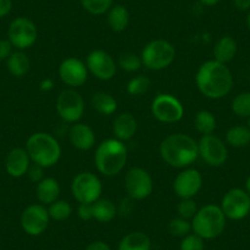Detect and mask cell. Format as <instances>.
<instances>
[{"instance_id": "24", "label": "cell", "mask_w": 250, "mask_h": 250, "mask_svg": "<svg viewBox=\"0 0 250 250\" xmlns=\"http://www.w3.org/2000/svg\"><path fill=\"white\" fill-rule=\"evenodd\" d=\"M107 14L108 26L113 32L119 33L126 30L130 15H129L128 9L124 5H113Z\"/></svg>"}, {"instance_id": "35", "label": "cell", "mask_w": 250, "mask_h": 250, "mask_svg": "<svg viewBox=\"0 0 250 250\" xmlns=\"http://www.w3.org/2000/svg\"><path fill=\"white\" fill-rule=\"evenodd\" d=\"M151 86V81L147 76L138 75L131 79L126 85V92L130 96L145 95Z\"/></svg>"}, {"instance_id": "8", "label": "cell", "mask_w": 250, "mask_h": 250, "mask_svg": "<svg viewBox=\"0 0 250 250\" xmlns=\"http://www.w3.org/2000/svg\"><path fill=\"white\" fill-rule=\"evenodd\" d=\"M55 109L64 122L75 124L80 122L85 113V101L76 90L66 88L58 96Z\"/></svg>"}, {"instance_id": "34", "label": "cell", "mask_w": 250, "mask_h": 250, "mask_svg": "<svg viewBox=\"0 0 250 250\" xmlns=\"http://www.w3.org/2000/svg\"><path fill=\"white\" fill-rule=\"evenodd\" d=\"M80 3L91 15H103L113 6V0H80Z\"/></svg>"}, {"instance_id": "17", "label": "cell", "mask_w": 250, "mask_h": 250, "mask_svg": "<svg viewBox=\"0 0 250 250\" xmlns=\"http://www.w3.org/2000/svg\"><path fill=\"white\" fill-rule=\"evenodd\" d=\"M59 78L68 87L76 88L83 86L87 81L88 70L85 62L79 58H66L59 65Z\"/></svg>"}, {"instance_id": "18", "label": "cell", "mask_w": 250, "mask_h": 250, "mask_svg": "<svg viewBox=\"0 0 250 250\" xmlns=\"http://www.w3.org/2000/svg\"><path fill=\"white\" fill-rule=\"evenodd\" d=\"M31 158L26 148L15 147L5 157V170L10 177L21 178L27 174L31 166Z\"/></svg>"}, {"instance_id": "1", "label": "cell", "mask_w": 250, "mask_h": 250, "mask_svg": "<svg viewBox=\"0 0 250 250\" xmlns=\"http://www.w3.org/2000/svg\"><path fill=\"white\" fill-rule=\"evenodd\" d=\"M195 83L203 96L210 100L226 97L233 88V75L226 64L208 60L199 66Z\"/></svg>"}, {"instance_id": "44", "label": "cell", "mask_w": 250, "mask_h": 250, "mask_svg": "<svg viewBox=\"0 0 250 250\" xmlns=\"http://www.w3.org/2000/svg\"><path fill=\"white\" fill-rule=\"evenodd\" d=\"M53 87H54V83H53L52 79H44V80L41 81L40 90L43 92H49L50 90H53Z\"/></svg>"}, {"instance_id": "46", "label": "cell", "mask_w": 250, "mask_h": 250, "mask_svg": "<svg viewBox=\"0 0 250 250\" xmlns=\"http://www.w3.org/2000/svg\"><path fill=\"white\" fill-rule=\"evenodd\" d=\"M245 191L250 195V174L249 177L247 178V182H245Z\"/></svg>"}, {"instance_id": "20", "label": "cell", "mask_w": 250, "mask_h": 250, "mask_svg": "<svg viewBox=\"0 0 250 250\" xmlns=\"http://www.w3.org/2000/svg\"><path fill=\"white\" fill-rule=\"evenodd\" d=\"M138 131V120L131 113H120L113 122V134L120 141H128Z\"/></svg>"}, {"instance_id": "48", "label": "cell", "mask_w": 250, "mask_h": 250, "mask_svg": "<svg viewBox=\"0 0 250 250\" xmlns=\"http://www.w3.org/2000/svg\"><path fill=\"white\" fill-rule=\"evenodd\" d=\"M247 126L250 129V117L248 118V124H247Z\"/></svg>"}, {"instance_id": "6", "label": "cell", "mask_w": 250, "mask_h": 250, "mask_svg": "<svg viewBox=\"0 0 250 250\" xmlns=\"http://www.w3.org/2000/svg\"><path fill=\"white\" fill-rule=\"evenodd\" d=\"M143 66L148 70L160 71L172 65L175 59V48L166 40H153L144 47L141 52Z\"/></svg>"}, {"instance_id": "25", "label": "cell", "mask_w": 250, "mask_h": 250, "mask_svg": "<svg viewBox=\"0 0 250 250\" xmlns=\"http://www.w3.org/2000/svg\"><path fill=\"white\" fill-rule=\"evenodd\" d=\"M118 250H151V239L143 232H130L120 239Z\"/></svg>"}, {"instance_id": "39", "label": "cell", "mask_w": 250, "mask_h": 250, "mask_svg": "<svg viewBox=\"0 0 250 250\" xmlns=\"http://www.w3.org/2000/svg\"><path fill=\"white\" fill-rule=\"evenodd\" d=\"M13 44L9 40H0V62L8 60L13 53Z\"/></svg>"}, {"instance_id": "10", "label": "cell", "mask_w": 250, "mask_h": 250, "mask_svg": "<svg viewBox=\"0 0 250 250\" xmlns=\"http://www.w3.org/2000/svg\"><path fill=\"white\" fill-rule=\"evenodd\" d=\"M38 38V30L31 19L20 16L11 21L8 28V40L18 50H25L32 47Z\"/></svg>"}, {"instance_id": "23", "label": "cell", "mask_w": 250, "mask_h": 250, "mask_svg": "<svg viewBox=\"0 0 250 250\" xmlns=\"http://www.w3.org/2000/svg\"><path fill=\"white\" fill-rule=\"evenodd\" d=\"M9 73L15 78H23L28 74L31 66L30 58L27 57L23 50H16L11 53L10 57L6 60Z\"/></svg>"}, {"instance_id": "41", "label": "cell", "mask_w": 250, "mask_h": 250, "mask_svg": "<svg viewBox=\"0 0 250 250\" xmlns=\"http://www.w3.org/2000/svg\"><path fill=\"white\" fill-rule=\"evenodd\" d=\"M13 9V0H0V19L5 18Z\"/></svg>"}, {"instance_id": "9", "label": "cell", "mask_w": 250, "mask_h": 250, "mask_svg": "<svg viewBox=\"0 0 250 250\" xmlns=\"http://www.w3.org/2000/svg\"><path fill=\"white\" fill-rule=\"evenodd\" d=\"M124 187L131 200L141 201L152 194L153 180L145 168L133 167L125 174Z\"/></svg>"}, {"instance_id": "19", "label": "cell", "mask_w": 250, "mask_h": 250, "mask_svg": "<svg viewBox=\"0 0 250 250\" xmlns=\"http://www.w3.org/2000/svg\"><path fill=\"white\" fill-rule=\"evenodd\" d=\"M69 140L76 150L88 151L95 147V131L85 123H75L69 130Z\"/></svg>"}, {"instance_id": "45", "label": "cell", "mask_w": 250, "mask_h": 250, "mask_svg": "<svg viewBox=\"0 0 250 250\" xmlns=\"http://www.w3.org/2000/svg\"><path fill=\"white\" fill-rule=\"evenodd\" d=\"M221 0H200V3L206 6H215L220 3Z\"/></svg>"}, {"instance_id": "22", "label": "cell", "mask_w": 250, "mask_h": 250, "mask_svg": "<svg viewBox=\"0 0 250 250\" xmlns=\"http://www.w3.org/2000/svg\"><path fill=\"white\" fill-rule=\"evenodd\" d=\"M238 52L237 41L230 36H223L213 45V59L222 64L232 62Z\"/></svg>"}, {"instance_id": "30", "label": "cell", "mask_w": 250, "mask_h": 250, "mask_svg": "<svg viewBox=\"0 0 250 250\" xmlns=\"http://www.w3.org/2000/svg\"><path fill=\"white\" fill-rule=\"evenodd\" d=\"M47 208L50 220L54 221H65L73 213V208L70 204L65 200H59V199L48 205Z\"/></svg>"}, {"instance_id": "32", "label": "cell", "mask_w": 250, "mask_h": 250, "mask_svg": "<svg viewBox=\"0 0 250 250\" xmlns=\"http://www.w3.org/2000/svg\"><path fill=\"white\" fill-rule=\"evenodd\" d=\"M168 230H169V233L173 237L184 238L185 235L190 234L193 228H191L190 221L178 216V217L172 218L169 221V223H168Z\"/></svg>"}, {"instance_id": "43", "label": "cell", "mask_w": 250, "mask_h": 250, "mask_svg": "<svg viewBox=\"0 0 250 250\" xmlns=\"http://www.w3.org/2000/svg\"><path fill=\"white\" fill-rule=\"evenodd\" d=\"M233 4L240 11L250 10V0H233Z\"/></svg>"}, {"instance_id": "37", "label": "cell", "mask_w": 250, "mask_h": 250, "mask_svg": "<svg viewBox=\"0 0 250 250\" xmlns=\"http://www.w3.org/2000/svg\"><path fill=\"white\" fill-rule=\"evenodd\" d=\"M205 243L201 237L193 233V234L185 235L182 239L179 245V250H204Z\"/></svg>"}, {"instance_id": "12", "label": "cell", "mask_w": 250, "mask_h": 250, "mask_svg": "<svg viewBox=\"0 0 250 250\" xmlns=\"http://www.w3.org/2000/svg\"><path fill=\"white\" fill-rule=\"evenodd\" d=\"M220 206L228 220L240 221L250 213V195L240 188H233L223 195Z\"/></svg>"}, {"instance_id": "4", "label": "cell", "mask_w": 250, "mask_h": 250, "mask_svg": "<svg viewBox=\"0 0 250 250\" xmlns=\"http://www.w3.org/2000/svg\"><path fill=\"white\" fill-rule=\"evenodd\" d=\"M26 151L32 163L45 168H50L59 162L62 157V147L54 135L44 131L32 134L26 143Z\"/></svg>"}, {"instance_id": "21", "label": "cell", "mask_w": 250, "mask_h": 250, "mask_svg": "<svg viewBox=\"0 0 250 250\" xmlns=\"http://www.w3.org/2000/svg\"><path fill=\"white\" fill-rule=\"evenodd\" d=\"M60 195V185L55 178L44 177L36 187V196L40 204L48 206L57 201Z\"/></svg>"}, {"instance_id": "16", "label": "cell", "mask_w": 250, "mask_h": 250, "mask_svg": "<svg viewBox=\"0 0 250 250\" xmlns=\"http://www.w3.org/2000/svg\"><path fill=\"white\" fill-rule=\"evenodd\" d=\"M203 188V175L195 168H184L173 182V190L179 199H194Z\"/></svg>"}, {"instance_id": "29", "label": "cell", "mask_w": 250, "mask_h": 250, "mask_svg": "<svg viewBox=\"0 0 250 250\" xmlns=\"http://www.w3.org/2000/svg\"><path fill=\"white\" fill-rule=\"evenodd\" d=\"M194 125L201 135H210L217 128V122L210 110H199L194 118Z\"/></svg>"}, {"instance_id": "28", "label": "cell", "mask_w": 250, "mask_h": 250, "mask_svg": "<svg viewBox=\"0 0 250 250\" xmlns=\"http://www.w3.org/2000/svg\"><path fill=\"white\" fill-rule=\"evenodd\" d=\"M226 143L235 148L245 147L250 144V129L247 125H233L226 131Z\"/></svg>"}, {"instance_id": "3", "label": "cell", "mask_w": 250, "mask_h": 250, "mask_svg": "<svg viewBox=\"0 0 250 250\" xmlns=\"http://www.w3.org/2000/svg\"><path fill=\"white\" fill-rule=\"evenodd\" d=\"M128 161V147L118 139H107L97 146L95 166L101 174L114 177L124 169Z\"/></svg>"}, {"instance_id": "31", "label": "cell", "mask_w": 250, "mask_h": 250, "mask_svg": "<svg viewBox=\"0 0 250 250\" xmlns=\"http://www.w3.org/2000/svg\"><path fill=\"white\" fill-rule=\"evenodd\" d=\"M118 65L122 70L126 71V73H135V71L140 70L143 66V62H141L140 55L135 54V53L126 52L123 53L118 59Z\"/></svg>"}, {"instance_id": "14", "label": "cell", "mask_w": 250, "mask_h": 250, "mask_svg": "<svg viewBox=\"0 0 250 250\" xmlns=\"http://www.w3.org/2000/svg\"><path fill=\"white\" fill-rule=\"evenodd\" d=\"M49 221L50 217L47 206L42 204H32L22 211L20 222L26 234L38 237L47 230Z\"/></svg>"}, {"instance_id": "7", "label": "cell", "mask_w": 250, "mask_h": 250, "mask_svg": "<svg viewBox=\"0 0 250 250\" xmlns=\"http://www.w3.org/2000/svg\"><path fill=\"white\" fill-rule=\"evenodd\" d=\"M102 182L92 172H80L71 182V194L79 204H93L102 195Z\"/></svg>"}, {"instance_id": "5", "label": "cell", "mask_w": 250, "mask_h": 250, "mask_svg": "<svg viewBox=\"0 0 250 250\" xmlns=\"http://www.w3.org/2000/svg\"><path fill=\"white\" fill-rule=\"evenodd\" d=\"M227 217L218 205L208 204L199 208L191 220V228L195 234L204 240H211L220 237L226 228Z\"/></svg>"}, {"instance_id": "27", "label": "cell", "mask_w": 250, "mask_h": 250, "mask_svg": "<svg viewBox=\"0 0 250 250\" xmlns=\"http://www.w3.org/2000/svg\"><path fill=\"white\" fill-rule=\"evenodd\" d=\"M91 104L96 112L102 115H112L118 108L117 100L110 93L103 92V91L93 93L91 98Z\"/></svg>"}, {"instance_id": "26", "label": "cell", "mask_w": 250, "mask_h": 250, "mask_svg": "<svg viewBox=\"0 0 250 250\" xmlns=\"http://www.w3.org/2000/svg\"><path fill=\"white\" fill-rule=\"evenodd\" d=\"M118 213V208L115 204L109 199H98L92 204L93 220L101 223H108L115 218Z\"/></svg>"}, {"instance_id": "33", "label": "cell", "mask_w": 250, "mask_h": 250, "mask_svg": "<svg viewBox=\"0 0 250 250\" xmlns=\"http://www.w3.org/2000/svg\"><path fill=\"white\" fill-rule=\"evenodd\" d=\"M232 110L240 118L250 117V92H242L232 101Z\"/></svg>"}, {"instance_id": "40", "label": "cell", "mask_w": 250, "mask_h": 250, "mask_svg": "<svg viewBox=\"0 0 250 250\" xmlns=\"http://www.w3.org/2000/svg\"><path fill=\"white\" fill-rule=\"evenodd\" d=\"M78 216L83 221L93 220L92 204H91V205H88V204H80L78 208Z\"/></svg>"}, {"instance_id": "42", "label": "cell", "mask_w": 250, "mask_h": 250, "mask_svg": "<svg viewBox=\"0 0 250 250\" xmlns=\"http://www.w3.org/2000/svg\"><path fill=\"white\" fill-rule=\"evenodd\" d=\"M85 250H112L109 245L105 242H102V240H96V242H92L91 244H88L87 247L85 248Z\"/></svg>"}, {"instance_id": "36", "label": "cell", "mask_w": 250, "mask_h": 250, "mask_svg": "<svg viewBox=\"0 0 250 250\" xmlns=\"http://www.w3.org/2000/svg\"><path fill=\"white\" fill-rule=\"evenodd\" d=\"M199 208L194 199H180L179 204L177 206L178 216L185 218V220H193Z\"/></svg>"}, {"instance_id": "2", "label": "cell", "mask_w": 250, "mask_h": 250, "mask_svg": "<svg viewBox=\"0 0 250 250\" xmlns=\"http://www.w3.org/2000/svg\"><path fill=\"white\" fill-rule=\"evenodd\" d=\"M160 155L168 166L184 169L199 158L198 141L184 133L170 134L161 143Z\"/></svg>"}, {"instance_id": "38", "label": "cell", "mask_w": 250, "mask_h": 250, "mask_svg": "<svg viewBox=\"0 0 250 250\" xmlns=\"http://www.w3.org/2000/svg\"><path fill=\"white\" fill-rule=\"evenodd\" d=\"M43 169L44 168L41 167V166L36 165V163H33V165L30 166V168H28V172H27V175L30 177V179L32 180L33 183H36L37 184L38 182H41V180L43 179Z\"/></svg>"}, {"instance_id": "11", "label": "cell", "mask_w": 250, "mask_h": 250, "mask_svg": "<svg viewBox=\"0 0 250 250\" xmlns=\"http://www.w3.org/2000/svg\"><path fill=\"white\" fill-rule=\"evenodd\" d=\"M151 113L158 122L173 124L179 122L184 115L182 102L169 93H160L151 103Z\"/></svg>"}, {"instance_id": "47", "label": "cell", "mask_w": 250, "mask_h": 250, "mask_svg": "<svg viewBox=\"0 0 250 250\" xmlns=\"http://www.w3.org/2000/svg\"><path fill=\"white\" fill-rule=\"evenodd\" d=\"M247 26L250 31V11H249V14H248V18H247Z\"/></svg>"}, {"instance_id": "15", "label": "cell", "mask_w": 250, "mask_h": 250, "mask_svg": "<svg viewBox=\"0 0 250 250\" xmlns=\"http://www.w3.org/2000/svg\"><path fill=\"white\" fill-rule=\"evenodd\" d=\"M88 73L101 81L112 80L117 73V64L112 55L103 49H95L86 58Z\"/></svg>"}, {"instance_id": "13", "label": "cell", "mask_w": 250, "mask_h": 250, "mask_svg": "<svg viewBox=\"0 0 250 250\" xmlns=\"http://www.w3.org/2000/svg\"><path fill=\"white\" fill-rule=\"evenodd\" d=\"M199 157L210 167H221L228 158L227 145L222 139L210 134L203 135L198 141Z\"/></svg>"}]
</instances>
